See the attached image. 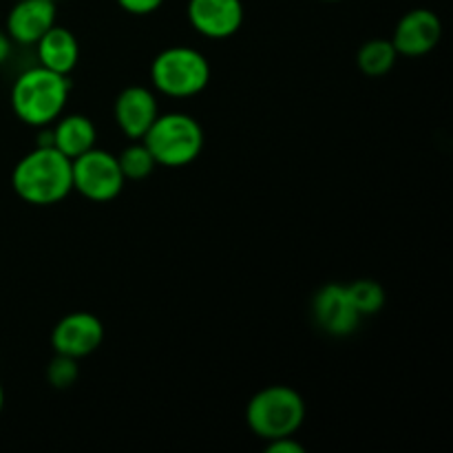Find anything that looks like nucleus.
<instances>
[{"label": "nucleus", "mask_w": 453, "mask_h": 453, "mask_svg": "<svg viewBox=\"0 0 453 453\" xmlns=\"http://www.w3.org/2000/svg\"><path fill=\"white\" fill-rule=\"evenodd\" d=\"M12 186L18 197L34 206H51L73 190L71 159L56 146H38L16 164Z\"/></svg>", "instance_id": "f257e3e1"}, {"label": "nucleus", "mask_w": 453, "mask_h": 453, "mask_svg": "<svg viewBox=\"0 0 453 453\" xmlns=\"http://www.w3.org/2000/svg\"><path fill=\"white\" fill-rule=\"evenodd\" d=\"M69 80L44 66H34L18 75L12 88V109L20 122L29 127H47L56 122L69 100Z\"/></svg>", "instance_id": "f03ea898"}, {"label": "nucleus", "mask_w": 453, "mask_h": 453, "mask_svg": "<svg viewBox=\"0 0 453 453\" xmlns=\"http://www.w3.org/2000/svg\"><path fill=\"white\" fill-rule=\"evenodd\" d=\"M305 420V403L296 389L288 385H270L250 398L246 407V423L255 436L274 441L295 436Z\"/></svg>", "instance_id": "7ed1b4c3"}, {"label": "nucleus", "mask_w": 453, "mask_h": 453, "mask_svg": "<svg viewBox=\"0 0 453 453\" xmlns=\"http://www.w3.org/2000/svg\"><path fill=\"white\" fill-rule=\"evenodd\" d=\"M142 142L157 166L180 168L195 162L203 149L202 124L188 113L157 115Z\"/></svg>", "instance_id": "20e7f679"}, {"label": "nucleus", "mask_w": 453, "mask_h": 453, "mask_svg": "<svg viewBox=\"0 0 453 453\" xmlns=\"http://www.w3.org/2000/svg\"><path fill=\"white\" fill-rule=\"evenodd\" d=\"M150 78L164 96L193 97L211 82V65L197 49L171 47L157 53L150 65Z\"/></svg>", "instance_id": "39448f33"}, {"label": "nucleus", "mask_w": 453, "mask_h": 453, "mask_svg": "<svg viewBox=\"0 0 453 453\" xmlns=\"http://www.w3.org/2000/svg\"><path fill=\"white\" fill-rule=\"evenodd\" d=\"M71 175H73V190L91 202H111L122 193L127 181L118 155L97 146L71 159Z\"/></svg>", "instance_id": "423d86ee"}, {"label": "nucleus", "mask_w": 453, "mask_h": 453, "mask_svg": "<svg viewBox=\"0 0 453 453\" xmlns=\"http://www.w3.org/2000/svg\"><path fill=\"white\" fill-rule=\"evenodd\" d=\"M104 341V326L91 312H71L58 321L51 332V345L56 354L71 358H84L96 352Z\"/></svg>", "instance_id": "0eeeda50"}, {"label": "nucleus", "mask_w": 453, "mask_h": 453, "mask_svg": "<svg viewBox=\"0 0 453 453\" xmlns=\"http://www.w3.org/2000/svg\"><path fill=\"white\" fill-rule=\"evenodd\" d=\"M314 321L330 336H349L361 323V314L354 308L348 286L327 283L312 299Z\"/></svg>", "instance_id": "6e6552de"}, {"label": "nucleus", "mask_w": 453, "mask_h": 453, "mask_svg": "<svg viewBox=\"0 0 453 453\" xmlns=\"http://www.w3.org/2000/svg\"><path fill=\"white\" fill-rule=\"evenodd\" d=\"M442 22L432 9H411L398 20L392 44L401 56L418 58L434 51L441 42Z\"/></svg>", "instance_id": "1a4fd4ad"}, {"label": "nucleus", "mask_w": 453, "mask_h": 453, "mask_svg": "<svg viewBox=\"0 0 453 453\" xmlns=\"http://www.w3.org/2000/svg\"><path fill=\"white\" fill-rule=\"evenodd\" d=\"M188 20L197 34L224 40L243 25L242 0H188Z\"/></svg>", "instance_id": "9d476101"}, {"label": "nucleus", "mask_w": 453, "mask_h": 453, "mask_svg": "<svg viewBox=\"0 0 453 453\" xmlns=\"http://www.w3.org/2000/svg\"><path fill=\"white\" fill-rule=\"evenodd\" d=\"M56 25V0H18L7 16V35L18 44H35Z\"/></svg>", "instance_id": "9b49d317"}, {"label": "nucleus", "mask_w": 453, "mask_h": 453, "mask_svg": "<svg viewBox=\"0 0 453 453\" xmlns=\"http://www.w3.org/2000/svg\"><path fill=\"white\" fill-rule=\"evenodd\" d=\"M157 115V100L146 87H127L115 100V122L128 140H142Z\"/></svg>", "instance_id": "f8f14e48"}, {"label": "nucleus", "mask_w": 453, "mask_h": 453, "mask_svg": "<svg viewBox=\"0 0 453 453\" xmlns=\"http://www.w3.org/2000/svg\"><path fill=\"white\" fill-rule=\"evenodd\" d=\"M35 44H38L40 66H44V69L69 75L78 65L80 44L75 35L65 27L53 25Z\"/></svg>", "instance_id": "ddd939ff"}, {"label": "nucleus", "mask_w": 453, "mask_h": 453, "mask_svg": "<svg viewBox=\"0 0 453 453\" xmlns=\"http://www.w3.org/2000/svg\"><path fill=\"white\" fill-rule=\"evenodd\" d=\"M53 146L69 159L80 157L96 146V127L87 115H65L53 128Z\"/></svg>", "instance_id": "4468645a"}, {"label": "nucleus", "mask_w": 453, "mask_h": 453, "mask_svg": "<svg viewBox=\"0 0 453 453\" xmlns=\"http://www.w3.org/2000/svg\"><path fill=\"white\" fill-rule=\"evenodd\" d=\"M398 51L394 49L392 40L376 38L370 40V42L363 44L357 53V65L358 69L365 75H372V78H379V75L389 73L396 65Z\"/></svg>", "instance_id": "2eb2a0df"}, {"label": "nucleus", "mask_w": 453, "mask_h": 453, "mask_svg": "<svg viewBox=\"0 0 453 453\" xmlns=\"http://www.w3.org/2000/svg\"><path fill=\"white\" fill-rule=\"evenodd\" d=\"M119 168H122L124 180H146L150 173L155 171V159L150 155V150L146 149V144L142 140H133V144H128L122 153L118 155Z\"/></svg>", "instance_id": "dca6fc26"}, {"label": "nucleus", "mask_w": 453, "mask_h": 453, "mask_svg": "<svg viewBox=\"0 0 453 453\" xmlns=\"http://www.w3.org/2000/svg\"><path fill=\"white\" fill-rule=\"evenodd\" d=\"M348 295L361 317H374V314H379L385 305L383 286L372 281V279H358V281L349 283Z\"/></svg>", "instance_id": "f3484780"}, {"label": "nucleus", "mask_w": 453, "mask_h": 453, "mask_svg": "<svg viewBox=\"0 0 453 453\" xmlns=\"http://www.w3.org/2000/svg\"><path fill=\"white\" fill-rule=\"evenodd\" d=\"M78 376H80L78 358L65 357V354H56V358H53L47 367V379L56 389L71 388V385L78 380Z\"/></svg>", "instance_id": "a211bd4d"}, {"label": "nucleus", "mask_w": 453, "mask_h": 453, "mask_svg": "<svg viewBox=\"0 0 453 453\" xmlns=\"http://www.w3.org/2000/svg\"><path fill=\"white\" fill-rule=\"evenodd\" d=\"M118 4L133 16H149L162 7L164 0H118Z\"/></svg>", "instance_id": "6ab92c4d"}, {"label": "nucleus", "mask_w": 453, "mask_h": 453, "mask_svg": "<svg viewBox=\"0 0 453 453\" xmlns=\"http://www.w3.org/2000/svg\"><path fill=\"white\" fill-rule=\"evenodd\" d=\"M303 445L296 442L292 436H281L268 441V453H303Z\"/></svg>", "instance_id": "aec40b11"}, {"label": "nucleus", "mask_w": 453, "mask_h": 453, "mask_svg": "<svg viewBox=\"0 0 453 453\" xmlns=\"http://www.w3.org/2000/svg\"><path fill=\"white\" fill-rule=\"evenodd\" d=\"M9 56H12V38L0 31V65H3V62H7Z\"/></svg>", "instance_id": "412c9836"}, {"label": "nucleus", "mask_w": 453, "mask_h": 453, "mask_svg": "<svg viewBox=\"0 0 453 453\" xmlns=\"http://www.w3.org/2000/svg\"><path fill=\"white\" fill-rule=\"evenodd\" d=\"M3 405H4V392H3V385H0V411H3Z\"/></svg>", "instance_id": "4be33fe9"}, {"label": "nucleus", "mask_w": 453, "mask_h": 453, "mask_svg": "<svg viewBox=\"0 0 453 453\" xmlns=\"http://www.w3.org/2000/svg\"><path fill=\"white\" fill-rule=\"evenodd\" d=\"M326 3H336V0H326Z\"/></svg>", "instance_id": "5701e85b"}]
</instances>
